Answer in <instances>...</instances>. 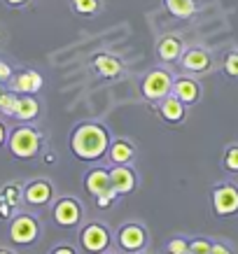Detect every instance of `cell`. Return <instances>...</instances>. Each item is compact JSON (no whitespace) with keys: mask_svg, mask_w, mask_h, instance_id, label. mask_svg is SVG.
<instances>
[{"mask_svg":"<svg viewBox=\"0 0 238 254\" xmlns=\"http://www.w3.org/2000/svg\"><path fill=\"white\" fill-rule=\"evenodd\" d=\"M0 254H14V252H9V250H0Z\"/></svg>","mask_w":238,"mask_h":254,"instance_id":"obj_36","label":"cell"},{"mask_svg":"<svg viewBox=\"0 0 238 254\" xmlns=\"http://www.w3.org/2000/svg\"><path fill=\"white\" fill-rule=\"evenodd\" d=\"M54 254H75V250H73L70 245H59L54 250Z\"/></svg>","mask_w":238,"mask_h":254,"instance_id":"obj_33","label":"cell"},{"mask_svg":"<svg viewBox=\"0 0 238 254\" xmlns=\"http://www.w3.org/2000/svg\"><path fill=\"white\" fill-rule=\"evenodd\" d=\"M84 189L91 193L93 198L100 196V193L110 191V189H112V185H110V170H105V168L89 170L84 175Z\"/></svg>","mask_w":238,"mask_h":254,"instance_id":"obj_17","label":"cell"},{"mask_svg":"<svg viewBox=\"0 0 238 254\" xmlns=\"http://www.w3.org/2000/svg\"><path fill=\"white\" fill-rule=\"evenodd\" d=\"M177 63L187 72H192V75H203V72H208V70L213 68V56L208 54L206 49H201V47H189V49L182 52Z\"/></svg>","mask_w":238,"mask_h":254,"instance_id":"obj_9","label":"cell"},{"mask_svg":"<svg viewBox=\"0 0 238 254\" xmlns=\"http://www.w3.org/2000/svg\"><path fill=\"white\" fill-rule=\"evenodd\" d=\"M40 142H42L40 131L28 126V124L16 126L14 131L7 135V147L12 156H16V159H33L40 152Z\"/></svg>","mask_w":238,"mask_h":254,"instance_id":"obj_2","label":"cell"},{"mask_svg":"<svg viewBox=\"0 0 238 254\" xmlns=\"http://www.w3.org/2000/svg\"><path fill=\"white\" fill-rule=\"evenodd\" d=\"M110 185L119 196H129V193H133L138 180H136V173L129 166H112L110 168Z\"/></svg>","mask_w":238,"mask_h":254,"instance_id":"obj_14","label":"cell"},{"mask_svg":"<svg viewBox=\"0 0 238 254\" xmlns=\"http://www.w3.org/2000/svg\"><path fill=\"white\" fill-rule=\"evenodd\" d=\"M133 254H140V252H133Z\"/></svg>","mask_w":238,"mask_h":254,"instance_id":"obj_39","label":"cell"},{"mask_svg":"<svg viewBox=\"0 0 238 254\" xmlns=\"http://www.w3.org/2000/svg\"><path fill=\"white\" fill-rule=\"evenodd\" d=\"M7 84H9V89H12L14 93H19V96H35V93L42 89L45 79H42V75H40L38 70L26 68V70L14 72Z\"/></svg>","mask_w":238,"mask_h":254,"instance_id":"obj_6","label":"cell"},{"mask_svg":"<svg viewBox=\"0 0 238 254\" xmlns=\"http://www.w3.org/2000/svg\"><path fill=\"white\" fill-rule=\"evenodd\" d=\"M12 205H9V203H5V200L0 198V219H9V217H12Z\"/></svg>","mask_w":238,"mask_h":254,"instance_id":"obj_30","label":"cell"},{"mask_svg":"<svg viewBox=\"0 0 238 254\" xmlns=\"http://www.w3.org/2000/svg\"><path fill=\"white\" fill-rule=\"evenodd\" d=\"M222 166L229 173H238V145H231L222 156Z\"/></svg>","mask_w":238,"mask_h":254,"instance_id":"obj_25","label":"cell"},{"mask_svg":"<svg viewBox=\"0 0 238 254\" xmlns=\"http://www.w3.org/2000/svg\"><path fill=\"white\" fill-rule=\"evenodd\" d=\"M213 210L220 217H229L238 212V187L220 185L213 189Z\"/></svg>","mask_w":238,"mask_h":254,"instance_id":"obj_8","label":"cell"},{"mask_svg":"<svg viewBox=\"0 0 238 254\" xmlns=\"http://www.w3.org/2000/svg\"><path fill=\"white\" fill-rule=\"evenodd\" d=\"M45 161H47V163H54V161H56V154H54V152H49V154L45 156Z\"/></svg>","mask_w":238,"mask_h":254,"instance_id":"obj_35","label":"cell"},{"mask_svg":"<svg viewBox=\"0 0 238 254\" xmlns=\"http://www.w3.org/2000/svg\"><path fill=\"white\" fill-rule=\"evenodd\" d=\"M163 7L168 12L173 19H192L196 12H199V5H196V0H163Z\"/></svg>","mask_w":238,"mask_h":254,"instance_id":"obj_19","label":"cell"},{"mask_svg":"<svg viewBox=\"0 0 238 254\" xmlns=\"http://www.w3.org/2000/svg\"><path fill=\"white\" fill-rule=\"evenodd\" d=\"M52 198H54V187L49 185L47 180H33L23 189V200L28 205H33V208H42Z\"/></svg>","mask_w":238,"mask_h":254,"instance_id":"obj_11","label":"cell"},{"mask_svg":"<svg viewBox=\"0 0 238 254\" xmlns=\"http://www.w3.org/2000/svg\"><path fill=\"white\" fill-rule=\"evenodd\" d=\"M52 215H54V222L59 226H66V229H73L77 224L82 222V205L77 203L75 198H59L54 203V210H52Z\"/></svg>","mask_w":238,"mask_h":254,"instance_id":"obj_7","label":"cell"},{"mask_svg":"<svg viewBox=\"0 0 238 254\" xmlns=\"http://www.w3.org/2000/svg\"><path fill=\"white\" fill-rule=\"evenodd\" d=\"M40 236V224L31 215H16L9 224V238L14 245H33Z\"/></svg>","mask_w":238,"mask_h":254,"instance_id":"obj_4","label":"cell"},{"mask_svg":"<svg viewBox=\"0 0 238 254\" xmlns=\"http://www.w3.org/2000/svg\"><path fill=\"white\" fill-rule=\"evenodd\" d=\"M0 198L9 203L12 208H19V203L23 200V189L19 185H5L0 189Z\"/></svg>","mask_w":238,"mask_h":254,"instance_id":"obj_23","label":"cell"},{"mask_svg":"<svg viewBox=\"0 0 238 254\" xmlns=\"http://www.w3.org/2000/svg\"><path fill=\"white\" fill-rule=\"evenodd\" d=\"M184 49L187 47L177 35H161L157 40V59L161 63H177Z\"/></svg>","mask_w":238,"mask_h":254,"instance_id":"obj_13","label":"cell"},{"mask_svg":"<svg viewBox=\"0 0 238 254\" xmlns=\"http://www.w3.org/2000/svg\"><path fill=\"white\" fill-rule=\"evenodd\" d=\"M110 142H112V138H110L105 126H100L96 122H86V124H79L73 131L70 149L82 161H98V159H103L108 154Z\"/></svg>","mask_w":238,"mask_h":254,"instance_id":"obj_1","label":"cell"},{"mask_svg":"<svg viewBox=\"0 0 238 254\" xmlns=\"http://www.w3.org/2000/svg\"><path fill=\"white\" fill-rule=\"evenodd\" d=\"M119 196V193L115 191V189H110V191H105V193H100V196H96V205H98L100 210H105V208H110L112 203H115V198Z\"/></svg>","mask_w":238,"mask_h":254,"instance_id":"obj_27","label":"cell"},{"mask_svg":"<svg viewBox=\"0 0 238 254\" xmlns=\"http://www.w3.org/2000/svg\"><path fill=\"white\" fill-rule=\"evenodd\" d=\"M38 115H40V103L35 100V96H19L16 112H14L16 119H21V122H33Z\"/></svg>","mask_w":238,"mask_h":254,"instance_id":"obj_20","label":"cell"},{"mask_svg":"<svg viewBox=\"0 0 238 254\" xmlns=\"http://www.w3.org/2000/svg\"><path fill=\"white\" fill-rule=\"evenodd\" d=\"M70 9L75 12L77 16H96L100 14L103 9V2L100 0H70Z\"/></svg>","mask_w":238,"mask_h":254,"instance_id":"obj_21","label":"cell"},{"mask_svg":"<svg viewBox=\"0 0 238 254\" xmlns=\"http://www.w3.org/2000/svg\"><path fill=\"white\" fill-rule=\"evenodd\" d=\"M173 96L182 100L184 105H194L201 98V84L199 79L189 77V75H180L173 79Z\"/></svg>","mask_w":238,"mask_h":254,"instance_id":"obj_15","label":"cell"},{"mask_svg":"<svg viewBox=\"0 0 238 254\" xmlns=\"http://www.w3.org/2000/svg\"><path fill=\"white\" fill-rule=\"evenodd\" d=\"M222 68H224V72H227L231 79H238V49H231V52L224 54Z\"/></svg>","mask_w":238,"mask_h":254,"instance_id":"obj_24","label":"cell"},{"mask_svg":"<svg viewBox=\"0 0 238 254\" xmlns=\"http://www.w3.org/2000/svg\"><path fill=\"white\" fill-rule=\"evenodd\" d=\"M12 75H14V70L9 68V63H5L2 59H0V82L7 84L9 79H12Z\"/></svg>","mask_w":238,"mask_h":254,"instance_id":"obj_29","label":"cell"},{"mask_svg":"<svg viewBox=\"0 0 238 254\" xmlns=\"http://www.w3.org/2000/svg\"><path fill=\"white\" fill-rule=\"evenodd\" d=\"M166 250L168 252H189V243L184 238H173V240H168Z\"/></svg>","mask_w":238,"mask_h":254,"instance_id":"obj_28","label":"cell"},{"mask_svg":"<svg viewBox=\"0 0 238 254\" xmlns=\"http://www.w3.org/2000/svg\"><path fill=\"white\" fill-rule=\"evenodd\" d=\"M5 140H7V128H5V124L0 122V147L5 145Z\"/></svg>","mask_w":238,"mask_h":254,"instance_id":"obj_34","label":"cell"},{"mask_svg":"<svg viewBox=\"0 0 238 254\" xmlns=\"http://www.w3.org/2000/svg\"><path fill=\"white\" fill-rule=\"evenodd\" d=\"M119 247H122L124 252H140L147 243V231L140 226V224H124L122 229H119Z\"/></svg>","mask_w":238,"mask_h":254,"instance_id":"obj_10","label":"cell"},{"mask_svg":"<svg viewBox=\"0 0 238 254\" xmlns=\"http://www.w3.org/2000/svg\"><path fill=\"white\" fill-rule=\"evenodd\" d=\"M173 79L175 77L166 68H152V70H147L143 82H140V91H143V96L147 100L159 103L168 93H173Z\"/></svg>","mask_w":238,"mask_h":254,"instance_id":"obj_3","label":"cell"},{"mask_svg":"<svg viewBox=\"0 0 238 254\" xmlns=\"http://www.w3.org/2000/svg\"><path fill=\"white\" fill-rule=\"evenodd\" d=\"M210 254H234L227 245H222V243H213V250H210Z\"/></svg>","mask_w":238,"mask_h":254,"instance_id":"obj_32","label":"cell"},{"mask_svg":"<svg viewBox=\"0 0 238 254\" xmlns=\"http://www.w3.org/2000/svg\"><path fill=\"white\" fill-rule=\"evenodd\" d=\"M2 2L12 9H21V7H26V5H31V0H2Z\"/></svg>","mask_w":238,"mask_h":254,"instance_id":"obj_31","label":"cell"},{"mask_svg":"<svg viewBox=\"0 0 238 254\" xmlns=\"http://www.w3.org/2000/svg\"><path fill=\"white\" fill-rule=\"evenodd\" d=\"M79 243H82V247H84L86 252L100 254L110 245V231L98 222L86 224L84 229L79 231Z\"/></svg>","mask_w":238,"mask_h":254,"instance_id":"obj_5","label":"cell"},{"mask_svg":"<svg viewBox=\"0 0 238 254\" xmlns=\"http://www.w3.org/2000/svg\"><path fill=\"white\" fill-rule=\"evenodd\" d=\"M210 250H213V243L206 238H196L189 243V252L187 254H210Z\"/></svg>","mask_w":238,"mask_h":254,"instance_id":"obj_26","label":"cell"},{"mask_svg":"<svg viewBox=\"0 0 238 254\" xmlns=\"http://www.w3.org/2000/svg\"><path fill=\"white\" fill-rule=\"evenodd\" d=\"M91 65L103 79H117V77H122V72H124V63L115 54H108V52L93 54Z\"/></svg>","mask_w":238,"mask_h":254,"instance_id":"obj_12","label":"cell"},{"mask_svg":"<svg viewBox=\"0 0 238 254\" xmlns=\"http://www.w3.org/2000/svg\"><path fill=\"white\" fill-rule=\"evenodd\" d=\"M2 91H5V84H2V82H0V93H2Z\"/></svg>","mask_w":238,"mask_h":254,"instance_id":"obj_37","label":"cell"},{"mask_svg":"<svg viewBox=\"0 0 238 254\" xmlns=\"http://www.w3.org/2000/svg\"><path fill=\"white\" fill-rule=\"evenodd\" d=\"M168 254H187V252H168Z\"/></svg>","mask_w":238,"mask_h":254,"instance_id":"obj_38","label":"cell"},{"mask_svg":"<svg viewBox=\"0 0 238 254\" xmlns=\"http://www.w3.org/2000/svg\"><path fill=\"white\" fill-rule=\"evenodd\" d=\"M136 156V149L129 140H115L108 147V159L112 161V166H129Z\"/></svg>","mask_w":238,"mask_h":254,"instance_id":"obj_18","label":"cell"},{"mask_svg":"<svg viewBox=\"0 0 238 254\" xmlns=\"http://www.w3.org/2000/svg\"><path fill=\"white\" fill-rule=\"evenodd\" d=\"M16 103H19V93H14L12 89H5L0 93V112L5 117H14Z\"/></svg>","mask_w":238,"mask_h":254,"instance_id":"obj_22","label":"cell"},{"mask_svg":"<svg viewBox=\"0 0 238 254\" xmlns=\"http://www.w3.org/2000/svg\"><path fill=\"white\" fill-rule=\"evenodd\" d=\"M184 105L182 100L177 98V96H173V93H168L163 100H159V117H161L163 122H168V124H180L184 122Z\"/></svg>","mask_w":238,"mask_h":254,"instance_id":"obj_16","label":"cell"}]
</instances>
